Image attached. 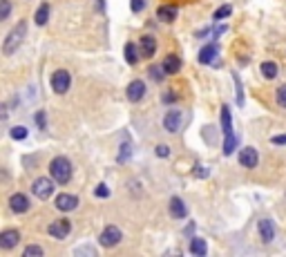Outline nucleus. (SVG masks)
Instances as JSON below:
<instances>
[{"label":"nucleus","mask_w":286,"mask_h":257,"mask_svg":"<svg viewBox=\"0 0 286 257\" xmlns=\"http://www.w3.org/2000/svg\"><path fill=\"white\" fill-rule=\"evenodd\" d=\"M222 130H224V155L230 157L237 148V137L233 130V119H230V108L222 105Z\"/></svg>","instance_id":"obj_1"},{"label":"nucleus","mask_w":286,"mask_h":257,"mask_svg":"<svg viewBox=\"0 0 286 257\" xmlns=\"http://www.w3.org/2000/svg\"><path fill=\"white\" fill-rule=\"evenodd\" d=\"M27 36V23L25 20H18V25L11 29V32L5 36V42H3V54L5 56H11L18 47L23 45V40H25Z\"/></svg>","instance_id":"obj_2"},{"label":"nucleus","mask_w":286,"mask_h":257,"mask_svg":"<svg viewBox=\"0 0 286 257\" xmlns=\"http://www.w3.org/2000/svg\"><path fill=\"white\" fill-rule=\"evenodd\" d=\"M72 173H74V168H72L70 159H65V157L52 159V163H50V175H52V179L56 181V183H60V186L70 183Z\"/></svg>","instance_id":"obj_3"},{"label":"nucleus","mask_w":286,"mask_h":257,"mask_svg":"<svg viewBox=\"0 0 286 257\" xmlns=\"http://www.w3.org/2000/svg\"><path fill=\"white\" fill-rule=\"evenodd\" d=\"M70 85H72V74H70L68 70H56L50 76V88H52L54 94H58V96L68 94Z\"/></svg>","instance_id":"obj_4"},{"label":"nucleus","mask_w":286,"mask_h":257,"mask_svg":"<svg viewBox=\"0 0 286 257\" xmlns=\"http://www.w3.org/2000/svg\"><path fill=\"white\" fill-rule=\"evenodd\" d=\"M121 240H123V232H121V228H117V226H105L103 228V232L99 235V244L103 248H114V246H119Z\"/></svg>","instance_id":"obj_5"},{"label":"nucleus","mask_w":286,"mask_h":257,"mask_svg":"<svg viewBox=\"0 0 286 257\" xmlns=\"http://www.w3.org/2000/svg\"><path fill=\"white\" fill-rule=\"evenodd\" d=\"M32 192L36 199H50L52 192H54V179H47V177H38L34 183H32Z\"/></svg>","instance_id":"obj_6"},{"label":"nucleus","mask_w":286,"mask_h":257,"mask_svg":"<svg viewBox=\"0 0 286 257\" xmlns=\"http://www.w3.org/2000/svg\"><path fill=\"white\" fill-rule=\"evenodd\" d=\"M70 230H72L70 219H56V222H52L50 226H47V232H50L54 240H60V242L70 235Z\"/></svg>","instance_id":"obj_7"},{"label":"nucleus","mask_w":286,"mask_h":257,"mask_svg":"<svg viewBox=\"0 0 286 257\" xmlns=\"http://www.w3.org/2000/svg\"><path fill=\"white\" fill-rule=\"evenodd\" d=\"M181 123H184V116H181L179 110H170V112H166V116H163V127H166V132H170V134L179 132Z\"/></svg>","instance_id":"obj_8"},{"label":"nucleus","mask_w":286,"mask_h":257,"mask_svg":"<svg viewBox=\"0 0 286 257\" xmlns=\"http://www.w3.org/2000/svg\"><path fill=\"white\" fill-rule=\"evenodd\" d=\"M29 206H32V204H29L27 195H23V192H14L9 197V210L16 212V215H23V212H27Z\"/></svg>","instance_id":"obj_9"},{"label":"nucleus","mask_w":286,"mask_h":257,"mask_svg":"<svg viewBox=\"0 0 286 257\" xmlns=\"http://www.w3.org/2000/svg\"><path fill=\"white\" fill-rule=\"evenodd\" d=\"M54 206H56L60 212H70L78 206V197L76 195H70V192H60L58 197L54 199Z\"/></svg>","instance_id":"obj_10"},{"label":"nucleus","mask_w":286,"mask_h":257,"mask_svg":"<svg viewBox=\"0 0 286 257\" xmlns=\"http://www.w3.org/2000/svg\"><path fill=\"white\" fill-rule=\"evenodd\" d=\"M18 242H20V230L7 228V230L0 232V248L11 250V248H16V246H18Z\"/></svg>","instance_id":"obj_11"},{"label":"nucleus","mask_w":286,"mask_h":257,"mask_svg":"<svg viewBox=\"0 0 286 257\" xmlns=\"http://www.w3.org/2000/svg\"><path fill=\"white\" fill-rule=\"evenodd\" d=\"M125 96H127V101L130 103H139L145 96V83L143 81H132L130 85H127V90H125Z\"/></svg>","instance_id":"obj_12"},{"label":"nucleus","mask_w":286,"mask_h":257,"mask_svg":"<svg viewBox=\"0 0 286 257\" xmlns=\"http://www.w3.org/2000/svg\"><path fill=\"white\" fill-rule=\"evenodd\" d=\"M257 230H259V237H261L264 244L275 240V224H273V219H259Z\"/></svg>","instance_id":"obj_13"},{"label":"nucleus","mask_w":286,"mask_h":257,"mask_svg":"<svg viewBox=\"0 0 286 257\" xmlns=\"http://www.w3.org/2000/svg\"><path fill=\"white\" fill-rule=\"evenodd\" d=\"M168 210H170V217L172 219H186L188 217V206L184 204V199H179V197L170 199Z\"/></svg>","instance_id":"obj_14"},{"label":"nucleus","mask_w":286,"mask_h":257,"mask_svg":"<svg viewBox=\"0 0 286 257\" xmlns=\"http://www.w3.org/2000/svg\"><path fill=\"white\" fill-rule=\"evenodd\" d=\"M217 52H219V45H217V40H212V42H208L206 47H202V52H199L197 60H199L202 65H210L212 60H215Z\"/></svg>","instance_id":"obj_15"},{"label":"nucleus","mask_w":286,"mask_h":257,"mask_svg":"<svg viewBox=\"0 0 286 257\" xmlns=\"http://www.w3.org/2000/svg\"><path fill=\"white\" fill-rule=\"evenodd\" d=\"M239 163H241L244 168H257V163H259L257 150H255V148H244V150H239Z\"/></svg>","instance_id":"obj_16"},{"label":"nucleus","mask_w":286,"mask_h":257,"mask_svg":"<svg viewBox=\"0 0 286 257\" xmlns=\"http://www.w3.org/2000/svg\"><path fill=\"white\" fill-rule=\"evenodd\" d=\"M139 52H141L143 58H152L157 52V40L155 36H143L141 40H139Z\"/></svg>","instance_id":"obj_17"},{"label":"nucleus","mask_w":286,"mask_h":257,"mask_svg":"<svg viewBox=\"0 0 286 257\" xmlns=\"http://www.w3.org/2000/svg\"><path fill=\"white\" fill-rule=\"evenodd\" d=\"M157 18H159L161 23H174V18H177V7H174V5H161V7L157 9Z\"/></svg>","instance_id":"obj_18"},{"label":"nucleus","mask_w":286,"mask_h":257,"mask_svg":"<svg viewBox=\"0 0 286 257\" xmlns=\"http://www.w3.org/2000/svg\"><path fill=\"white\" fill-rule=\"evenodd\" d=\"M161 65H163V70H166L168 74H179V70H181V58L174 56V54H170V56H166V58L161 60Z\"/></svg>","instance_id":"obj_19"},{"label":"nucleus","mask_w":286,"mask_h":257,"mask_svg":"<svg viewBox=\"0 0 286 257\" xmlns=\"http://www.w3.org/2000/svg\"><path fill=\"white\" fill-rule=\"evenodd\" d=\"M190 253L197 255V257H204L206 253H208V244H206V240H202V237H192L190 240Z\"/></svg>","instance_id":"obj_20"},{"label":"nucleus","mask_w":286,"mask_h":257,"mask_svg":"<svg viewBox=\"0 0 286 257\" xmlns=\"http://www.w3.org/2000/svg\"><path fill=\"white\" fill-rule=\"evenodd\" d=\"M123 54H125L127 65H132V67H135V65L139 63V56H141V52L137 50V45H135V42H125V50H123Z\"/></svg>","instance_id":"obj_21"},{"label":"nucleus","mask_w":286,"mask_h":257,"mask_svg":"<svg viewBox=\"0 0 286 257\" xmlns=\"http://www.w3.org/2000/svg\"><path fill=\"white\" fill-rule=\"evenodd\" d=\"M34 20H36V25L42 27V25H47V20H50V5L47 3H42L38 9H36V14H34Z\"/></svg>","instance_id":"obj_22"},{"label":"nucleus","mask_w":286,"mask_h":257,"mask_svg":"<svg viewBox=\"0 0 286 257\" xmlns=\"http://www.w3.org/2000/svg\"><path fill=\"white\" fill-rule=\"evenodd\" d=\"M259 72H261V76H264V78H269V81H273V78L277 76V65L273 63V60H266V63H261Z\"/></svg>","instance_id":"obj_23"},{"label":"nucleus","mask_w":286,"mask_h":257,"mask_svg":"<svg viewBox=\"0 0 286 257\" xmlns=\"http://www.w3.org/2000/svg\"><path fill=\"white\" fill-rule=\"evenodd\" d=\"M148 74H150V78H152L155 83H161V81H163V76H166L168 72L163 70V65H152L150 70H148Z\"/></svg>","instance_id":"obj_24"},{"label":"nucleus","mask_w":286,"mask_h":257,"mask_svg":"<svg viewBox=\"0 0 286 257\" xmlns=\"http://www.w3.org/2000/svg\"><path fill=\"white\" fill-rule=\"evenodd\" d=\"M119 157H117V161L119 163H125V161H130V157H132V145L130 143H121V148H119Z\"/></svg>","instance_id":"obj_25"},{"label":"nucleus","mask_w":286,"mask_h":257,"mask_svg":"<svg viewBox=\"0 0 286 257\" xmlns=\"http://www.w3.org/2000/svg\"><path fill=\"white\" fill-rule=\"evenodd\" d=\"M42 255H45V250H42V246H38V244H32V246H27L23 250V257H42Z\"/></svg>","instance_id":"obj_26"},{"label":"nucleus","mask_w":286,"mask_h":257,"mask_svg":"<svg viewBox=\"0 0 286 257\" xmlns=\"http://www.w3.org/2000/svg\"><path fill=\"white\" fill-rule=\"evenodd\" d=\"M9 137L14 139V141H23V139H27V127H23V125L11 127V130H9Z\"/></svg>","instance_id":"obj_27"},{"label":"nucleus","mask_w":286,"mask_h":257,"mask_svg":"<svg viewBox=\"0 0 286 257\" xmlns=\"http://www.w3.org/2000/svg\"><path fill=\"white\" fill-rule=\"evenodd\" d=\"M230 14H233V7H230V5H222V7L212 14V20H224V18H228Z\"/></svg>","instance_id":"obj_28"},{"label":"nucleus","mask_w":286,"mask_h":257,"mask_svg":"<svg viewBox=\"0 0 286 257\" xmlns=\"http://www.w3.org/2000/svg\"><path fill=\"white\" fill-rule=\"evenodd\" d=\"M275 101H277L279 108L286 110V83H282V85H279V88L275 90Z\"/></svg>","instance_id":"obj_29"},{"label":"nucleus","mask_w":286,"mask_h":257,"mask_svg":"<svg viewBox=\"0 0 286 257\" xmlns=\"http://www.w3.org/2000/svg\"><path fill=\"white\" fill-rule=\"evenodd\" d=\"M233 81H235V90H237V105L239 108H244V88H241V81H239V76H233Z\"/></svg>","instance_id":"obj_30"},{"label":"nucleus","mask_w":286,"mask_h":257,"mask_svg":"<svg viewBox=\"0 0 286 257\" xmlns=\"http://www.w3.org/2000/svg\"><path fill=\"white\" fill-rule=\"evenodd\" d=\"M9 14H11V3L9 0H0V20H7L9 18Z\"/></svg>","instance_id":"obj_31"},{"label":"nucleus","mask_w":286,"mask_h":257,"mask_svg":"<svg viewBox=\"0 0 286 257\" xmlns=\"http://www.w3.org/2000/svg\"><path fill=\"white\" fill-rule=\"evenodd\" d=\"M34 123L38 125V130H45L47 127V114L42 112V110H38V112L34 114Z\"/></svg>","instance_id":"obj_32"},{"label":"nucleus","mask_w":286,"mask_h":257,"mask_svg":"<svg viewBox=\"0 0 286 257\" xmlns=\"http://www.w3.org/2000/svg\"><path fill=\"white\" fill-rule=\"evenodd\" d=\"M192 175L197 177V179H206V177L210 175V170H208V166H204V163H197L194 170H192Z\"/></svg>","instance_id":"obj_33"},{"label":"nucleus","mask_w":286,"mask_h":257,"mask_svg":"<svg viewBox=\"0 0 286 257\" xmlns=\"http://www.w3.org/2000/svg\"><path fill=\"white\" fill-rule=\"evenodd\" d=\"M94 195L99 199H107L109 197V188L105 186V183H99V186H96V190H94Z\"/></svg>","instance_id":"obj_34"},{"label":"nucleus","mask_w":286,"mask_h":257,"mask_svg":"<svg viewBox=\"0 0 286 257\" xmlns=\"http://www.w3.org/2000/svg\"><path fill=\"white\" fill-rule=\"evenodd\" d=\"M130 7L135 14H141V11L145 9V0H130Z\"/></svg>","instance_id":"obj_35"},{"label":"nucleus","mask_w":286,"mask_h":257,"mask_svg":"<svg viewBox=\"0 0 286 257\" xmlns=\"http://www.w3.org/2000/svg\"><path fill=\"white\" fill-rule=\"evenodd\" d=\"M155 152H157V157H163V159L170 157V148H168L166 143H159V145L155 148Z\"/></svg>","instance_id":"obj_36"},{"label":"nucleus","mask_w":286,"mask_h":257,"mask_svg":"<svg viewBox=\"0 0 286 257\" xmlns=\"http://www.w3.org/2000/svg\"><path fill=\"white\" fill-rule=\"evenodd\" d=\"M161 101L163 103H174V101H177V94H174V92H166V94L161 96Z\"/></svg>","instance_id":"obj_37"},{"label":"nucleus","mask_w":286,"mask_h":257,"mask_svg":"<svg viewBox=\"0 0 286 257\" xmlns=\"http://www.w3.org/2000/svg\"><path fill=\"white\" fill-rule=\"evenodd\" d=\"M224 32H226V25H219L217 29H212V32H210V36H212V40H217V38H219V36H222Z\"/></svg>","instance_id":"obj_38"},{"label":"nucleus","mask_w":286,"mask_h":257,"mask_svg":"<svg viewBox=\"0 0 286 257\" xmlns=\"http://www.w3.org/2000/svg\"><path fill=\"white\" fill-rule=\"evenodd\" d=\"M83 253H85V255H92V257H94V255H96V250H94L92 246H83V248H78V250H76V255H83Z\"/></svg>","instance_id":"obj_39"},{"label":"nucleus","mask_w":286,"mask_h":257,"mask_svg":"<svg viewBox=\"0 0 286 257\" xmlns=\"http://www.w3.org/2000/svg\"><path fill=\"white\" fill-rule=\"evenodd\" d=\"M0 112H3V116H0V119H3V123H5V121H7L9 119V105H7V103H3V108H0Z\"/></svg>","instance_id":"obj_40"},{"label":"nucleus","mask_w":286,"mask_h":257,"mask_svg":"<svg viewBox=\"0 0 286 257\" xmlns=\"http://www.w3.org/2000/svg\"><path fill=\"white\" fill-rule=\"evenodd\" d=\"M273 143H275V145H284V143H286V134H279V137H273Z\"/></svg>","instance_id":"obj_41"}]
</instances>
